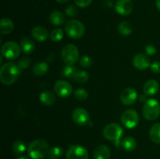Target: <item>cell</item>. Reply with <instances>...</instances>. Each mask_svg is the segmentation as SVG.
<instances>
[{"label": "cell", "instance_id": "cell-1", "mask_svg": "<svg viewBox=\"0 0 160 159\" xmlns=\"http://www.w3.org/2000/svg\"><path fill=\"white\" fill-rule=\"evenodd\" d=\"M20 74V69L13 62H6L0 70V80L5 85L14 84Z\"/></svg>", "mask_w": 160, "mask_h": 159}, {"label": "cell", "instance_id": "cell-2", "mask_svg": "<svg viewBox=\"0 0 160 159\" xmlns=\"http://www.w3.org/2000/svg\"><path fill=\"white\" fill-rule=\"evenodd\" d=\"M48 143L45 140L38 139L29 143L28 153L31 159H43L48 154Z\"/></svg>", "mask_w": 160, "mask_h": 159}, {"label": "cell", "instance_id": "cell-3", "mask_svg": "<svg viewBox=\"0 0 160 159\" xmlns=\"http://www.w3.org/2000/svg\"><path fill=\"white\" fill-rule=\"evenodd\" d=\"M144 117L147 120L153 121L160 115V103L156 99H148L145 101L142 111Z\"/></svg>", "mask_w": 160, "mask_h": 159}, {"label": "cell", "instance_id": "cell-4", "mask_svg": "<svg viewBox=\"0 0 160 159\" xmlns=\"http://www.w3.org/2000/svg\"><path fill=\"white\" fill-rule=\"evenodd\" d=\"M65 31L67 35L73 39H79L84 36L85 27L83 23L78 20H71L67 23Z\"/></svg>", "mask_w": 160, "mask_h": 159}, {"label": "cell", "instance_id": "cell-5", "mask_svg": "<svg viewBox=\"0 0 160 159\" xmlns=\"http://www.w3.org/2000/svg\"><path fill=\"white\" fill-rule=\"evenodd\" d=\"M123 133V129L121 126L116 123L106 125L102 131L103 137L108 140L119 143Z\"/></svg>", "mask_w": 160, "mask_h": 159}, {"label": "cell", "instance_id": "cell-6", "mask_svg": "<svg viewBox=\"0 0 160 159\" xmlns=\"http://www.w3.org/2000/svg\"><path fill=\"white\" fill-rule=\"evenodd\" d=\"M61 57L66 65H73L79 59V50L74 45H67L61 51Z\"/></svg>", "mask_w": 160, "mask_h": 159}, {"label": "cell", "instance_id": "cell-7", "mask_svg": "<svg viewBox=\"0 0 160 159\" xmlns=\"http://www.w3.org/2000/svg\"><path fill=\"white\" fill-rule=\"evenodd\" d=\"M20 45L16 41H7L2 46V56L9 60H14L20 55Z\"/></svg>", "mask_w": 160, "mask_h": 159}, {"label": "cell", "instance_id": "cell-8", "mask_svg": "<svg viewBox=\"0 0 160 159\" xmlns=\"http://www.w3.org/2000/svg\"><path fill=\"white\" fill-rule=\"evenodd\" d=\"M121 123L128 129H133L138 125L139 115L134 109H128L121 115Z\"/></svg>", "mask_w": 160, "mask_h": 159}, {"label": "cell", "instance_id": "cell-9", "mask_svg": "<svg viewBox=\"0 0 160 159\" xmlns=\"http://www.w3.org/2000/svg\"><path fill=\"white\" fill-rule=\"evenodd\" d=\"M67 159H88V151L81 145H71L66 154Z\"/></svg>", "mask_w": 160, "mask_h": 159}, {"label": "cell", "instance_id": "cell-10", "mask_svg": "<svg viewBox=\"0 0 160 159\" xmlns=\"http://www.w3.org/2000/svg\"><path fill=\"white\" fill-rule=\"evenodd\" d=\"M54 90L56 94L61 98H67L71 95L73 87L67 80H58L55 83Z\"/></svg>", "mask_w": 160, "mask_h": 159}, {"label": "cell", "instance_id": "cell-11", "mask_svg": "<svg viewBox=\"0 0 160 159\" xmlns=\"http://www.w3.org/2000/svg\"><path fill=\"white\" fill-rule=\"evenodd\" d=\"M72 118L76 124L79 126H84L89 123L90 115L86 109L83 108H77L73 111Z\"/></svg>", "mask_w": 160, "mask_h": 159}, {"label": "cell", "instance_id": "cell-12", "mask_svg": "<svg viewBox=\"0 0 160 159\" xmlns=\"http://www.w3.org/2000/svg\"><path fill=\"white\" fill-rule=\"evenodd\" d=\"M138 99V93L134 88H125L120 94V101L125 105H132Z\"/></svg>", "mask_w": 160, "mask_h": 159}, {"label": "cell", "instance_id": "cell-13", "mask_svg": "<svg viewBox=\"0 0 160 159\" xmlns=\"http://www.w3.org/2000/svg\"><path fill=\"white\" fill-rule=\"evenodd\" d=\"M115 9L117 13L122 16H128L132 12L134 3L132 0H117L115 4Z\"/></svg>", "mask_w": 160, "mask_h": 159}, {"label": "cell", "instance_id": "cell-14", "mask_svg": "<svg viewBox=\"0 0 160 159\" xmlns=\"http://www.w3.org/2000/svg\"><path fill=\"white\" fill-rule=\"evenodd\" d=\"M133 65L138 70H144L150 67L151 62H150V59L148 58V56L139 53V54L134 55V59H133Z\"/></svg>", "mask_w": 160, "mask_h": 159}, {"label": "cell", "instance_id": "cell-15", "mask_svg": "<svg viewBox=\"0 0 160 159\" xmlns=\"http://www.w3.org/2000/svg\"><path fill=\"white\" fill-rule=\"evenodd\" d=\"M111 151L108 146L101 144L97 147L93 153L94 159H109L110 157Z\"/></svg>", "mask_w": 160, "mask_h": 159}, {"label": "cell", "instance_id": "cell-16", "mask_svg": "<svg viewBox=\"0 0 160 159\" xmlns=\"http://www.w3.org/2000/svg\"><path fill=\"white\" fill-rule=\"evenodd\" d=\"M31 35L36 41L42 42L46 41V39L48 38V32L43 26H38L33 28L32 31H31Z\"/></svg>", "mask_w": 160, "mask_h": 159}, {"label": "cell", "instance_id": "cell-17", "mask_svg": "<svg viewBox=\"0 0 160 159\" xmlns=\"http://www.w3.org/2000/svg\"><path fill=\"white\" fill-rule=\"evenodd\" d=\"M159 83L155 80H149L147 81L143 87L144 93L148 96H152V95L157 94V92L159 91Z\"/></svg>", "mask_w": 160, "mask_h": 159}, {"label": "cell", "instance_id": "cell-18", "mask_svg": "<svg viewBox=\"0 0 160 159\" xmlns=\"http://www.w3.org/2000/svg\"><path fill=\"white\" fill-rule=\"evenodd\" d=\"M39 99H40L41 102L45 105L52 106L56 102V98L52 92L49 91V90H44L43 92L41 93Z\"/></svg>", "mask_w": 160, "mask_h": 159}, {"label": "cell", "instance_id": "cell-19", "mask_svg": "<svg viewBox=\"0 0 160 159\" xmlns=\"http://www.w3.org/2000/svg\"><path fill=\"white\" fill-rule=\"evenodd\" d=\"M20 45L21 51L24 54L27 55L31 54L34 51V48H35V45L33 42V41H31V39H30L29 37H23L20 40Z\"/></svg>", "mask_w": 160, "mask_h": 159}, {"label": "cell", "instance_id": "cell-20", "mask_svg": "<svg viewBox=\"0 0 160 159\" xmlns=\"http://www.w3.org/2000/svg\"><path fill=\"white\" fill-rule=\"evenodd\" d=\"M14 28L13 23L9 18H2L0 21V33L3 35L9 34Z\"/></svg>", "mask_w": 160, "mask_h": 159}, {"label": "cell", "instance_id": "cell-21", "mask_svg": "<svg viewBox=\"0 0 160 159\" xmlns=\"http://www.w3.org/2000/svg\"><path fill=\"white\" fill-rule=\"evenodd\" d=\"M65 17L60 11H53L49 16V21L54 26H61L63 24Z\"/></svg>", "mask_w": 160, "mask_h": 159}, {"label": "cell", "instance_id": "cell-22", "mask_svg": "<svg viewBox=\"0 0 160 159\" xmlns=\"http://www.w3.org/2000/svg\"><path fill=\"white\" fill-rule=\"evenodd\" d=\"M121 147L127 151H133L137 147V141L132 137H126L121 141Z\"/></svg>", "mask_w": 160, "mask_h": 159}, {"label": "cell", "instance_id": "cell-23", "mask_svg": "<svg viewBox=\"0 0 160 159\" xmlns=\"http://www.w3.org/2000/svg\"><path fill=\"white\" fill-rule=\"evenodd\" d=\"M149 137L155 143H160V123H155L149 131Z\"/></svg>", "mask_w": 160, "mask_h": 159}, {"label": "cell", "instance_id": "cell-24", "mask_svg": "<svg viewBox=\"0 0 160 159\" xmlns=\"http://www.w3.org/2000/svg\"><path fill=\"white\" fill-rule=\"evenodd\" d=\"M48 70V65L45 62H40L36 63L33 67V73L36 76H44Z\"/></svg>", "mask_w": 160, "mask_h": 159}, {"label": "cell", "instance_id": "cell-25", "mask_svg": "<svg viewBox=\"0 0 160 159\" xmlns=\"http://www.w3.org/2000/svg\"><path fill=\"white\" fill-rule=\"evenodd\" d=\"M118 32L123 36H128L133 32V26L128 21H123L119 24Z\"/></svg>", "mask_w": 160, "mask_h": 159}, {"label": "cell", "instance_id": "cell-26", "mask_svg": "<svg viewBox=\"0 0 160 159\" xmlns=\"http://www.w3.org/2000/svg\"><path fill=\"white\" fill-rule=\"evenodd\" d=\"M78 71V69L73 65H67L62 70V76L67 79H71V78L73 79Z\"/></svg>", "mask_w": 160, "mask_h": 159}, {"label": "cell", "instance_id": "cell-27", "mask_svg": "<svg viewBox=\"0 0 160 159\" xmlns=\"http://www.w3.org/2000/svg\"><path fill=\"white\" fill-rule=\"evenodd\" d=\"M63 154V149L60 147H52L49 148L47 157L48 159H59Z\"/></svg>", "mask_w": 160, "mask_h": 159}, {"label": "cell", "instance_id": "cell-28", "mask_svg": "<svg viewBox=\"0 0 160 159\" xmlns=\"http://www.w3.org/2000/svg\"><path fill=\"white\" fill-rule=\"evenodd\" d=\"M12 151L15 153L17 155H20L23 153L25 152L27 149L26 143L22 140H16L13 143H12Z\"/></svg>", "mask_w": 160, "mask_h": 159}, {"label": "cell", "instance_id": "cell-29", "mask_svg": "<svg viewBox=\"0 0 160 159\" xmlns=\"http://www.w3.org/2000/svg\"><path fill=\"white\" fill-rule=\"evenodd\" d=\"M89 79V75L88 72L84 71V70H78V73H76L75 76L73 77L76 82L81 83V84H84L86 83Z\"/></svg>", "mask_w": 160, "mask_h": 159}, {"label": "cell", "instance_id": "cell-30", "mask_svg": "<svg viewBox=\"0 0 160 159\" xmlns=\"http://www.w3.org/2000/svg\"><path fill=\"white\" fill-rule=\"evenodd\" d=\"M63 31L60 28H58V29H54L50 34V37H51V40L54 42H58L59 41H61L63 37Z\"/></svg>", "mask_w": 160, "mask_h": 159}, {"label": "cell", "instance_id": "cell-31", "mask_svg": "<svg viewBox=\"0 0 160 159\" xmlns=\"http://www.w3.org/2000/svg\"><path fill=\"white\" fill-rule=\"evenodd\" d=\"M74 97L79 101H84L88 97V93L84 88H78L74 91Z\"/></svg>", "mask_w": 160, "mask_h": 159}, {"label": "cell", "instance_id": "cell-32", "mask_svg": "<svg viewBox=\"0 0 160 159\" xmlns=\"http://www.w3.org/2000/svg\"><path fill=\"white\" fill-rule=\"evenodd\" d=\"M31 63V60L29 57H27V56H24V57L21 58V59L19 60L18 63H17V65L19 66V68L20 70H26L28 67L30 66Z\"/></svg>", "mask_w": 160, "mask_h": 159}, {"label": "cell", "instance_id": "cell-33", "mask_svg": "<svg viewBox=\"0 0 160 159\" xmlns=\"http://www.w3.org/2000/svg\"><path fill=\"white\" fill-rule=\"evenodd\" d=\"M92 59L88 55H84L80 59V65L83 67V68H89L92 65Z\"/></svg>", "mask_w": 160, "mask_h": 159}, {"label": "cell", "instance_id": "cell-34", "mask_svg": "<svg viewBox=\"0 0 160 159\" xmlns=\"http://www.w3.org/2000/svg\"><path fill=\"white\" fill-rule=\"evenodd\" d=\"M66 14L70 17H74L78 15V10L77 7L73 5H70L66 8Z\"/></svg>", "mask_w": 160, "mask_h": 159}, {"label": "cell", "instance_id": "cell-35", "mask_svg": "<svg viewBox=\"0 0 160 159\" xmlns=\"http://www.w3.org/2000/svg\"><path fill=\"white\" fill-rule=\"evenodd\" d=\"M75 4L81 8L88 7L92 3V0H74Z\"/></svg>", "mask_w": 160, "mask_h": 159}, {"label": "cell", "instance_id": "cell-36", "mask_svg": "<svg viewBox=\"0 0 160 159\" xmlns=\"http://www.w3.org/2000/svg\"><path fill=\"white\" fill-rule=\"evenodd\" d=\"M150 69H151L152 72H153L154 73H160V62H152L150 65Z\"/></svg>", "mask_w": 160, "mask_h": 159}, {"label": "cell", "instance_id": "cell-37", "mask_svg": "<svg viewBox=\"0 0 160 159\" xmlns=\"http://www.w3.org/2000/svg\"><path fill=\"white\" fill-rule=\"evenodd\" d=\"M145 52L148 55H153L156 53V48L154 45H148L145 47Z\"/></svg>", "mask_w": 160, "mask_h": 159}, {"label": "cell", "instance_id": "cell-38", "mask_svg": "<svg viewBox=\"0 0 160 159\" xmlns=\"http://www.w3.org/2000/svg\"><path fill=\"white\" fill-rule=\"evenodd\" d=\"M140 101H147L146 97L144 96V95H141V96H140Z\"/></svg>", "mask_w": 160, "mask_h": 159}, {"label": "cell", "instance_id": "cell-39", "mask_svg": "<svg viewBox=\"0 0 160 159\" xmlns=\"http://www.w3.org/2000/svg\"><path fill=\"white\" fill-rule=\"evenodd\" d=\"M156 7L160 11V0H156Z\"/></svg>", "mask_w": 160, "mask_h": 159}, {"label": "cell", "instance_id": "cell-40", "mask_svg": "<svg viewBox=\"0 0 160 159\" xmlns=\"http://www.w3.org/2000/svg\"><path fill=\"white\" fill-rule=\"evenodd\" d=\"M56 1H57L59 3H61V4H64V3L67 2L69 0H56Z\"/></svg>", "mask_w": 160, "mask_h": 159}, {"label": "cell", "instance_id": "cell-41", "mask_svg": "<svg viewBox=\"0 0 160 159\" xmlns=\"http://www.w3.org/2000/svg\"><path fill=\"white\" fill-rule=\"evenodd\" d=\"M18 159H30V158H29V157H27V156H22V157H19Z\"/></svg>", "mask_w": 160, "mask_h": 159}]
</instances>
